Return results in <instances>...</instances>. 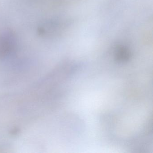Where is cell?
I'll use <instances>...</instances> for the list:
<instances>
[{
    "label": "cell",
    "mask_w": 153,
    "mask_h": 153,
    "mask_svg": "<svg viewBox=\"0 0 153 153\" xmlns=\"http://www.w3.org/2000/svg\"><path fill=\"white\" fill-rule=\"evenodd\" d=\"M16 46V38L12 31H5L0 34V59H6L11 56Z\"/></svg>",
    "instance_id": "6da1fadb"
},
{
    "label": "cell",
    "mask_w": 153,
    "mask_h": 153,
    "mask_svg": "<svg viewBox=\"0 0 153 153\" xmlns=\"http://www.w3.org/2000/svg\"><path fill=\"white\" fill-rule=\"evenodd\" d=\"M130 52L127 48L120 47L116 50L115 57L116 59L121 62L127 61L129 59Z\"/></svg>",
    "instance_id": "7a4b0ae2"
}]
</instances>
